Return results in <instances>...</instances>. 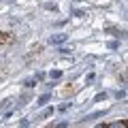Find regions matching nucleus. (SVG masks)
<instances>
[{
    "label": "nucleus",
    "mask_w": 128,
    "mask_h": 128,
    "mask_svg": "<svg viewBox=\"0 0 128 128\" xmlns=\"http://www.w3.org/2000/svg\"><path fill=\"white\" fill-rule=\"evenodd\" d=\"M47 100H49V94H45V96H43L41 100H38V105H45V102H47Z\"/></svg>",
    "instance_id": "3"
},
{
    "label": "nucleus",
    "mask_w": 128,
    "mask_h": 128,
    "mask_svg": "<svg viewBox=\"0 0 128 128\" xmlns=\"http://www.w3.org/2000/svg\"><path fill=\"white\" fill-rule=\"evenodd\" d=\"M107 128H126V122H113L111 126H107Z\"/></svg>",
    "instance_id": "1"
},
{
    "label": "nucleus",
    "mask_w": 128,
    "mask_h": 128,
    "mask_svg": "<svg viewBox=\"0 0 128 128\" xmlns=\"http://www.w3.org/2000/svg\"><path fill=\"white\" fill-rule=\"evenodd\" d=\"M64 38H66L64 34H58V36H54V38H51V43H62Z\"/></svg>",
    "instance_id": "2"
},
{
    "label": "nucleus",
    "mask_w": 128,
    "mask_h": 128,
    "mask_svg": "<svg viewBox=\"0 0 128 128\" xmlns=\"http://www.w3.org/2000/svg\"><path fill=\"white\" fill-rule=\"evenodd\" d=\"M96 128H107V126H96Z\"/></svg>",
    "instance_id": "4"
}]
</instances>
